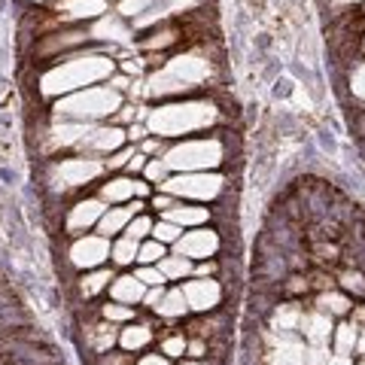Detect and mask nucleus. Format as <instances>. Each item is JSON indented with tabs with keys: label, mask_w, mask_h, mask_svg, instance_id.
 I'll return each instance as SVG.
<instances>
[{
	"label": "nucleus",
	"mask_w": 365,
	"mask_h": 365,
	"mask_svg": "<svg viewBox=\"0 0 365 365\" xmlns=\"http://www.w3.org/2000/svg\"><path fill=\"white\" fill-rule=\"evenodd\" d=\"M131 220H134L131 204H116V207H107L104 216H101V222H98V235H104V237L119 235V232L128 228Z\"/></svg>",
	"instance_id": "obj_22"
},
{
	"label": "nucleus",
	"mask_w": 365,
	"mask_h": 365,
	"mask_svg": "<svg viewBox=\"0 0 365 365\" xmlns=\"http://www.w3.org/2000/svg\"><path fill=\"white\" fill-rule=\"evenodd\" d=\"M225 162V143L220 137H192L174 143L165 153V165L170 174H189V170H213Z\"/></svg>",
	"instance_id": "obj_5"
},
{
	"label": "nucleus",
	"mask_w": 365,
	"mask_h": 365,
	"mask_svg": "<svg viewBox=\"0 0 365 365\" xmlns=\"http://www.w3.org/2000/svg\"><path fill=\"white\" fill-rule=\"evenodd\" d=\"M304 307L299 302H280L271 311V332H299Z\"/></svg>",
	"instance_id": "obj_21"
},
{
	"label": "nucleus",
	"mask_w": 365,
	"mask_h": 365,
	"mask_svg": "<svg viewBox=\"0 0 365 365\" xmlns=\"http://www.w3.org/2000/svg\"><path fill=\"white\" fill-rule=\"evenodd\" d=\"M162 192L174 198H189V201H213L222 195L225 177L213 174V170H189V174H170L162 186Z\"/></svg>",
	"instance_id": "obj_6"
},
{
	"label": "nucleus",
	"mask_w": 365,
	"mask_h": 365,
	"mask_svg": "<svg viewBox=\"0 0 365 365\" xmlns=\"http://www.w3.org/2000/svg\"><path fill=\"white\" fill-rule=\"evenodd\" d=\"M177 28H162V31H155L150 40H143V49H165V46L170 43H177Z\"/></svg>",
	"instance_id": "obj_38"
},
{
	"label": "nucleus",
	"mask_w": 365,
	"mask_h": 365,
	"mask_svg": "<svg viewBox=\"0 0 365 365\" xmlns=\"http://www.w3.org/2000/svg\"><path fill=\"white\" fill-rule=\"evenodd\" d=\"M317 311H323L329 317H347L353 311V302L347 292H338V289H326L317 295Z\"/></svg>",
	"instance_id": "obj_26"
},
{
	"label": "nucleus",
	"mask_w": 365,
	"mask_h": 365,
	"mask_svg": "<svg viewBox=\"0 0 365 365\" xmlns=\"http://www.w3.org/2000/svg\"><path fill=\"white\" fill-rule=\"evenodd\" d=\"M186 365H207V362H198V359H192V362H186Z\"/></svg>",
	"instance_id": "obj_60"
},
{
	"label": "nucleus",
	"mask_w": 365,
	"mask_h": 365,
	"mask_svg": "<svg viewBox=\"0 0 365 365\" xmlns=\"http://www.w3.org/2000/svg\"><path fill=\"white\" fill-rule=\"evenodd\" d=\"M88 37V31H64V34H52L40 43V55H55V52H64V49H73V46H83Z\"/></svg>",
	"instance_id": "obj_25"
},
{
	"label": "nucleus",
	"mask_w": 365,
	"mask_h": 365,
	"mask_svg": "<svg viewBox=\"0 0 365 365\" xmlns=\"http://www.w3.org/2000/svg\"><path fill=\"white\" fill-rule=\"evenodd\" d=\"M359 365H365V359H362V362H359Z\"/></svg>",
	"instance_id": "obj_63"
},
{
	"label": "nucleus",
	"mask_w": 365,
	"mask_h": 365,
	"mask_svg": "<svg viewBox=\"0 0 365 365\" xmlns=\"http://www.w3.org/2000/svg\"><path fill=\"white\" fill-rule=\"evenodd\" d=\"M83 341L95 356H101V353H110L113 344H119V329H116V323H110V319L101 317L95 323L83 326Z\"/></svg>",
	"instance_id": "obj_14"
},
{
	"label": "nucleus",
	"mask_w": 365,
	"mask_h": 365,
	"mask_svg": "<svg viewBox=\"0 0 365 365\" xmlns=\"http://www.w3.org/2000/svg\"><path fill=\"white\" fill-rule=\"evenodd\" d=\"M104 210H107V204L101 201V198H86V201H76L73 207H71V213H67V222H64V228H67V235H83V232H88L91 225H98L101 222V216H104Z\"/></svg>",
	"instance_id": "obj_13"
},
{
	"label": "nucleus",
	"mask_w": 365,
	"mask_h": 365,
	"mask_svg": "<svg viewBox=\"0 0 365 365\" xmlns=\"http://www.w3.org/2000/svg\"><path fill=\"white\" fill-rule=\"evenodd\" d=\"M155 314L165 317V319H180V317H186V314H189V302H186V295H182V289H180V287H177V289H168L165 299L158 302Z\"/></svg>",
	"instance_id": "obj_28"
},
{
	"label": "nucleus",
	"mask_w": 365,
	"mask_h": 365,
	"mask_svg": "<svg viewBox=\"0 0 365 365\" xmlns=\"http://www.w3.org/2000/svg\"><path fill=\"white\" fill-rule=\"evenodd\" d=\"M137 253H140V241H134L128 235H122L119 241H113V247H110V256L116 265H131V262H137Z\"/></svg>",
	"instance_id": "obj_31"
},
{
	"label": "nucleus",
	"mask_w": 365,
	"mask_h": 365,
	"mask_svg": "<svg viewBox=\"0 0 365 365\" xmlns=\"http://www.w3.org/2000/svg\"><path fill=\"white\" fill-rule=\"evenodd\" d=\"M265 365H304V341L295 332H271Z\"/></svg>",
	"instance_id": "obj_12"
},
{
	"label": "nucleus",
	"mask_w": 365,
	"mask_h": 365,
	"mask_svg": "<svg viewBox=\"0 0 365 365\" xmlns=\"http://www.w3.org/2000/svg\"><path fill=\"white\" fill-rule=\"evenodd\" d=\"M356 338H359V329L353 326V323L335 326V332H332V353H341V356H353V353H356Z\"/></svg>",
	"instance_id": "obj_29"
},
{
	"label": "nucleus",
	"mask_w": 365,
	"mask_h": 365,
	"mask_svg": "<svg viewBox=\"0 0 365 365\" xmlns=\"http://www.w3.org/2000/svg\"><path fill=\"white\" fill-rule=\"evenodd\" d=\"M34 4H46V0H34Z\"/></svg>",
	"instance_id": "obj_61"
},
{
	"label": "nucleus",
	"mask_w": 365,
	"mask_h": 365,
	"mask_svg": "<svg viewBox=\"0 0 365 365\" xmlns=\"http://www.w3.org/2000/svg\"><path fill=\"white\" fill-rule=\"evenodd\" d=\"M143 174H146V180H150V182H158V186H162V182L170 177V168L165 165V158H153V162H146Z\"/></svg>",
	"instance_id": "obj_40"
},
{
	"label": "nucleus",
	"mask_w": 365,
	"mask_h": 365,
	"mask_svg": "<svg viewBox=\"0 0 365 365\" xmlns=\"http://www.w3.org/2000/svg\"><path fill=\"white\" fill-rule=\"evenodd\" d=\"M186 344H189V338L186 335H168L162 341V353L168 359H180L182 353H186Z\"/></svg>",
	"instance_id": "obj_39"
},
{
	"label": "nucleus",
	"mask_w": 365,
	"mask_h": 365,
	"mask_svg": "<svg viewBox=\"0 0 365 365\" xmlns=\"http://www.w3.org/2000/svg\"><path fill=\"white\" fill-rule=\"evenodd\" d=\"M317 256L323 259V262H329V265H332V262H338V256H341V253H338V247H335V244L319 241V244H317Z\"/></svg>",
	"instance_id": "obj_47"
},
{
	"label": "nucleus",
	"mask_w": 365,
	"mask_h": 365,
	"mask_svg": "<svg viewBox=\"0 0 365 365\" xmlns=\"http://www.w3.org/2000/svg\"><path fill=\"white\" fill-rule=\"evenodd\" d=\"M64 21H91V19H101L110 13V4L107 0H58L55 6Z\"/></svg>",
	"instance_id": "obj_16"
},
{
	"label": "nucleus",
	"mask_w": 365,
	"mask_h": 365,
	"mask_svg": "<svg viewBox=\"0 0 365 365\" xmlns=\"http://www.w3.org/2000/svg\"><path fill=\"white\" fill-rule=\"evenodd\" d=\"M216 122H220V110L207 101H170V104H162L150 113L146 131L153 137H182L207 131Z\"/></svg>",
	"instance_id": "obj_2"
},
{
	"label": "nucleus",
	"mask_w": 365,
	"mask_h": 365,
	"mask_svg": "<svg viewBox=\"0 0 365 365\" xmlns=\"http://www.w3.org/2000/svg\"><path fill=\"white\" fill-rule=\"evenodd\" d=\"M332 317L323 314V311H304L302 314V323H299V335L307 341V344H329L332 341Z\"/></svg>",
	"instance_id": "obj_15"
},
{
	"label": "nucleus",
	"mask_w": 365,
	"mask_h": 365,
	"mask_svg": "<svg viewBox=\"0 0 365 365\" xmlns=\"http://www.w3.org/2000/svg\"><path fill=\"white\" fill-rule=\"evenodd\" d=\"M356 329H365V304H353V319H350Z\"/></svg>",
	"instance_id": "obj_54"
},
{
	"label": "nucleus",
	"mask_w": 365,
	"mask_h": 365,
	"mask_svg": "<svg viewBox=\"0 0 365 365\" xmlns=\"http://www.w3.org/2000/svg\"><path fill=\"white\" fill-rule=\"evenodd\" d=\"M104 170H107V165L101 162V158L76 155V158H61V162L52 168V180L58 182L61 189H83L88 182H95Z\"/></svg>",
	"instance_id": "obj_7"
},
{
	"label": "nucleus",
	"mask_w": 365,
	"mask_h": 365,
	"mask_svg": "<svg viewBox=\"0 0 365 365\" xmlns=\"http://www.w3.org/2000/svg\"><path fill=\"white\" fill-rule=\"evenodd\" d=\"M162 220L177 222L180 228H198V225H207L210 210L207 207H198V204H182V201H177L170 210H165Z\"/></svg>",
	"instance_id": "obj_18"
},
{
	"label": "nucleus",
	"mask_w": 365,
	"mask_h": 365,
	"mask_svg": "<svg viewBox=\"0 0 365 365\" xmlns=\"http://www.w3.org/2000/svg\"><path fill=\"white\" fill-rule=\"evenodd\" d=\"M168 256V250H165V244L162 241H140V253H137V262H140V265H158V262H162Z\"/></svg>",
	"instance_id": "obj_33"
},
{
	"label": "nucleus",
	"mask_w": 365,
	"mask_h": 365,
	"mask_svg": "<svg viewBox=\"0 0 365 365\" xmlns=\"http://www.w3.org/2000/svg\"><path fill=\"white\" fill-rule=\"evenodd\" d=\"M338 283H341V289H344V292H353V295H365V274H362V271H353V268L341 271Z\"/></svg>",
	"instance_id": "obj_36"
},
{
	"label": "nucleus",
	"mask_w": 365,
	"mask_h": 365,
	"mask_svg": "<svg viewBox=\"0 0 365 365\" xmlns=\"http://www.w3.org/2000/svg\"><path fill=\"white\" fill-rule=\"evenodd\" d=\"M122 110V91H116L110 83L107 86H88L79 88L73 95L58 98L55 104V116L67 122H98L104 116Z\"/></svg>",
	"instance_id": "obj_4"
},
{
	"label": "nucleus",
	"mask_w": 365,
	"mask_h": 365,
	"mask_svg": "<svg viewBox=\"0 0 365 365\" xmlns=\"http://www.w3.org/2000/svg\"><path fill=\"white\" fill-rule=\"evenodd\" d=\"M362 49H365V37H362Z\"/></svg>",
	"instance_id": "obj_62"
},
{
	"label": "nucleus",
	"mask_w": 365,
	"mask_h": 365,
	"mask_svg": "<svg viewBox=\"0 0 365 365\" xmlns=\"http://www.w3.org/2000/svg\"><path fill=\"white\" fill-rule=\"evenodd\" d=\"M101 317L110 319V323H116V326L134 323V304H119V302L104 304V307H101Z\"/></svg>",
	"instance_id": "obj_32"
},
{
	"label": "nucleus",
	"mask_w": 365,
	"mask_h": 365,
	"mask_svg": "<svg viewBox=\"0 0 365 365\" xmlns=\"http://www.w3.org/2000/svg\"><path fill=\"white\" fill-rule=\"evenodd\" d=\"M88 37L91 40H110V43H128L131 40V31L128 25L122 21V16H101L95 21V28L88 31Z\"/></svg>",
	"instance_id": "obj_19"
},
{
	"label": "nucleus",
	"mask_w": 365,
	"mask_h": 365,
	"mask_svg": "<svg viewBox=\"0 0 365 365\" xmlns=\"http://www.w3.org/2000/svg\"><path fill=\"white\" fill-rule=\"evenodd\" d=\"M110 280H113V271L110 268L86 271L83 277H79V295H83V299H95V295L110 289Z\"/></svg>",
	"instance_id": "obj_27"
},
{
	"label": "nucleus",
	"mask_w": 365,
	"mask_h": 365,
	"mask_svg": "<svg viewBox=\"0 0 365 365\" xmlns=\"http://www.w3.org/2000/svg\"><path fill=\"white\" fill-rule=\"evenodd\" d=\"M335 6H353V4H365V0H332Z\"/></svg>",
	"instance_id": "obj_59"
},
{
	"label": "nucleus",
	"mask_w": 365,
	"mask_h": 365,
	"mask_svg": "<svg viewBox=\"0 0 365 365\" xmlns=\"http://www.w3.org/2000/svg\"><path fill=\"white\" fill-rule=\"evenodd\" d=\"M158 271L165 274V280H186L192 271V259H186V256H165L162 262H158Z\"/></svg>",
	"instance_id": "obj_30"
},
{
	"label": "nucleus",
	"mask_w": 365,
	"mask_h": 365,
	"mask_svg": "<svg viewBox=\"0 0 365 365\" xmlns=\"http://www.w3.org/2000/svg\"><path fill=\"white\" fill-rule=\"evenodd\" d=\"M165 287H146V295H143V302H146V307H153V311H155V307H158V302H162L165 299Z\"/></svg>",
	"instance_id": "obj_49"
},
{
	"label": "nucleus",
	"mask_w": 365,
	"mask_h": 365,
	"mask_svg": "<svg viewBox=\"0 0 365 365\" xmlns=\"http://www.w3.org/2000/svg\"><path fill=\"white\" fill-rule=\"evenodd\" d=\"M195 274H198V277H213V274H216V262H210V259H204V262H201V265L195 268Z\"/></svg>",
	"instance_id": "obj_53"
},
{
	"label": "nucleus",
	"mask_w": 365,
	"mask_h": 365,
	"mask_svg": "<svg viewBox=\"0 0 365 365\" xmlns=\"http://www.w3.org/2000/svg\"><path fill=\"white\" fill-rule=\"evenodd\" d=\"M207 353L210 350H207V341H204V338H192L186 344V356H192V359H204Z\"/></svg>",
	"instance_id": "obj_45"
},
{
	"label": "nucleus",
	"mask_w": 365,
	"mask_h": 365,
	"mask_svg": "<svg viewBox=\"0 0 365 365\" xmlns=\"http://www.w3.org/2000/svg\"><path fill=\"white\" fill-rule=\"evenodd\" d=\"M283 287H287V292L299 295V292H307V289H311V280H307V277H299V274H295V277H289L287 283H283Z\"/></svg>",
	"instance_id": "obj_48"
},
{
	"label": "nucleus",
	"mask_w": 365,
	"mask_h": 365,
	"mask_svg": "<svg viewBox=\"0 0 365 365\" xmlns=\"http://www.w3.org/2000/svg\"><path fill=\"white\" fill-rule=\"evenodd\" d=\"M158 4V0H119V16L125 19H140Z\"/></svg>",
	"instance_id": "obj_35"
},
{
	"label": "nucleus",
	"mask_w": 365,
	"mask_h": 365,
	"mask_svg": "<svg viewBox=\"0 0 365 365\" xmlns=\"http://www.w3.org/2000/svg\"><path fill=\"white\" fill-rule=\"evenodd\" d=\"M180 289L189 302V311H198V314H213L216 304L222 302V287H220V280H213V277L186 280Z\"/></svg>",
	"instance_id": "obj_11"
},
{
	"label": "nucleus",
	"mask_w": 365,
	"mask_h": 365,
	"mask_svg": "<svg viewBox=\"0 0 365 365\" xmlns=\"http://www.w3.org/2000/svg\"><path fill=\"white\" fill-rule=\"evenodd\" d=\"M198 4H201V0H158V4L146 16L134 19V28H153L155 21H165V19L177 16V13H189V9H195Z\"/></svg>",
	"instance_id": "obj_17"
},
{
	"label": "nucleus",
	"mask_w": 365,
	"mask_h": 365,
	"mask_svg": "<svg viewBox=\"0 0 365 365\" xmlns=\"http://www.w3.org/2000/svg\"><path fill=\"white\" fill-rule=\"evenodd\" d=\"M326 365H353V359H350V356H341V353H332Z\"/></svg>",
	"instance_id": "obj_57"
},
{
	"label": "nucleus",
	"mask_w": 365,
	"mask_h": 365,
	"mask_svg": "<svg viewBox=\"0 0 365 365\" xmlns=\"http://www.w3.org/2000/svg\"><path fill=\"white\" fill-rule=\"evenodd\" d=\"M146 195H150V182L137 180V182H134V198H146Z\"/></svg>",
	"instance_id": "obj_56"
},
{
	"label": "nucleus",
	"mask_w": 365,
	"mask_h": 365,
	"mask_svg": "<svg viewBox=\"0 0 365 365\" xmlns=\"http://www.w3.org/2000/svg\"><path fill=\"white\" fill-rule=\"evenodd\" d=\"M332 350L329 344H304V365H326Z\"/></svg>",
	"instance_id": "obj_41"
},
{
	"label": "nucleus",
	"mask_w": 365,
	"mask_h": 365,
	"mask_svg": "<svg viewBox=\"0 0 365 365\" xmlns=\"http://www.w3.org/2000/svg\"><path fill=\"white\" fill-rule=\"evenodd\" d=\"M174 204H177V198H174V195H168V192H162V195L155 192V195H153V207H155V210H162V213L170 210Z\"/></svg>",
	"instance_id": "obj_50"
},
{
	"label": "nucleus",
	"mask_w": 365,
	"mask_h": 365,
	"mask_svg": "<svg viewBox=\"0 0 365 365\" xmlns=\"http://www.w3.org/2000/svg\"><path fill=\"white\" fill-rule=\"evenodd\" d=\"M134 177H110L104 186H101V201L104 204H128L134 198Z\"/></svg>",
	"instance_id": "obj_24"
},
{
	"label": "nucleus",
	"mask_w": 365,
	"mask_h": 365,
	"mask_svg": "<svg viewBox=\"0 0 365 365\" xmlns=\"http://www.w3.org/2000/svg\"><path fill=\"white\" fill-rule=\"evenodd\" d=\"M153 225H155V222H153L146 213H137L134 220L128 222V228H125V235L134 237V241H143L146 235H153Z\"/></svg>",
	"instance_id": "obj_37"
},
{
	"label": "nucleus",
	"mask_w": 365,
	"mask_h": 365,
	"mask_svg": "<svg viewBox=\"0 0 365 365\" xmlns=\"http://www.w3.org/2000/svg\"><path fill=\"white\" fill-rule=\"evenodd\" d=\"M356 353L365 359V329H359V338H356Z\"/></svg>",
	"instance_id": "obj_58"
},
{
	"label": "nucleus",
	"mask_w": 365,
	"mask_h": 365,
	"mask_svg": "<svg viewBox=\"0 0 365 365\" xmlns=\"http://www.w3.org/2000/svg\"><path fill=\"white\" fill-rule=\"evenodd\" d=\"M350 91H353V98H356L359 104H365V61H359L350 71Z\"/></svg>",
	"instance_id": "obj_42"
},
{
	"label": "nucleus",
	"mask_w": 365,
	"mask_h": 365,
	"mask_svg": "<svg viewBox=\"0 0 365 365\" xmlns=\"http://www.w3.org/2000/svg\"><path fill=\"white\" fill-rule=\"evenodd\" d=\"M98 365H134L131 359H128V353H101L98 356Z\"/></svg>",
	"instance_id": "obj_46"
},
{
	"label": "nucleus",
	"mask_w": 365,
	"mask_h": 365,
	"mask_svg": "<svg viewBox=\"0 0 365 365\" xmlns=\"http://www.w3.org/2000/svg\"><path fill=\"white\" fill-rule=\"evenodd\" d=\"M134 277L140 280L143 287H165V283H168V280H165V274L158 271V265H140V271H137Z\"/></svg>",
	"instance_id": "obj_43"
},
{
	"label": "nucleus",
	"mask_w": 365,
	"mask_h": 365,
	"mask_svg": "<svg viewBox=\"0 0 365 365\" xmlns=\"http://www.w3.org/2000/svg\"><path fill=\"white\" fill-rule=\"evenodd\" d=\"M207 79H210V61L198 52H182L168 58L162 71H155L150 76V88L146 91L158 98H177V95H186V91H195Z\"/></svg>",
	"instance_id": "obj_3"
},
{
	"label": "nucleus",
	"mask_w": 365,
	"mask_h": 365,
	"mask_svg": "<svg viewBox=\"0 0 365 365\" xmlns=\"http://www.w3.org/2000/svg\"><path fill=\"white\" fill-rule=\"evenodd\" d=\"M131 155H134V150H131V146H122V150H119V153H113V155L107 158L104 165H107L110 170H119V168H125V165L131 162Z\"/></svg>",
	"instance_id": "obj_44"
},
{
	"label": "nucleus",
	"mask_w": 365,
	"mask_h": 365,
	"mask_svg": "<svg viewBox=\"0 0 365 365\" xmlns=\"http://www.w3.org/2000/svg\"><path fill=\"white\" fill-rule=\"evenodd\" d=\"M216 250H220V235L207 225H198V228H189V232L180 235V241L174 244V253L177 256H186L192 262H204V259H213Z\"/></svg>",
	"instance_id": "obj_10"
},
{
	"label": "nucleus",
	"mask_w": 365,
	"mask_h": 365,
	"mask_svg": "<svg viewBox=\"0 0 365 365\" xmlns=\"http://www.w3.org/2000/svg\"><path fill=\"white\" fill-rule=\"evenodd\" d=\"M110 247H113L110 237L104 235H79L67 259L79 271H95V268H104V262L110 259Z\"/></svg>",
	"instance_id": "obj_8"
},
{
	"label": "nucleus",
	"mask_w": 365,
	"mask_h": 365,
	"mask_svg": "<svg viewBox=\"0 0 365 365\" xmlns=\"http://www.w3.org/2000/svg\"><path fill=\"white\" fill-rule=\"evenodd\" d=\"M143 168H146V155H143V153H134L131 162L125 165V170H128V174H137V170H143Z\"/></svg>",
	"instance_id": "obj_52"
},
{
	"label": "nucleus",
	"mask_w": 365,
	"mask_h": 365,
	"mask_svg": "<svg viewBox=\"0 0 365 365\" xmlns=\"http://www.w3.org/2000/svg\"><path fill=\"white\" fill-rule=\"evenodd\" d=\"M125 140H128V131H122L119 125H91V131L76 143V150L91 158H101V155L119 153Z\"/></svg>",
	"instance_id": "obj_9"
},
{
	"label": "nucleus",
	"mask_w": 365,
	"mask_h": 365,
	"mask_svg": "<svg viewBox=\"0 0 365 365\" xmlns=\"http://www.w3.org/2000/svg\"><path fill=\"white\" fill-rule=\"evenodd\" d=\"M113 71H116V61H113L110 55H98V52L71 55V58L49 67V71L40 76V91L46 98H64L79 88L104 83V79L113 76Z\"/></svg>",
	"instance_id": "obj_1"
},
{
	"label": "nucleus",
	"mask_w": 365,
	"mask_h": 365,
	"mask_svg": "<svg viewBox=\"0 0 365 365\" xmlns=\"http://www.w3.org/2000/svg\"><path fill=\"white\" fill-rule=\"evenodd\" d=\"M143 295H146V287L134 274H122V277H113L110 283V299L119 304H137L143 302Z\"/></svg>",
	"instance_id": "obj_20"
},
{
	"label": "nucleus",
	"mask_w": 365,
	"mask_h": 365,
	"mask_svg": "<svg viewBox=\"0 0 365 365\" xmlns=\"http://www.w3.org/2000/svg\"><path fill=\"white\" fill-rule=\"evenodd\" d=\"M150 344H153V326L146 323H125V329L119 332V347L125 353H137Z\"/></svg>",
	"instance_id": "obj_23"
},
{
	"label": "nucleus",
	"mask_w": 365,
	"mask_h": 365,
	"mask_svg": "<svg viewBox=\"0 0 365 365\" xmlns=\"http://www.w3.org/2000/svg\"><path fill=\"white\" fill-rule=\"evenodd\" d=\"M180 235H182V228H180L177 222L158 220V222L153 225V237H155V241H162L165 247H168V244H177V241H180Z\"/></svg>",
	"instance_id": "obj_34"
},
{
	"label": "nucleus",
	"mask_w": 365,
	"mask_h": 365,
	"mask_svg": "<svg viewBox=\"0 0 365 365\" xmlns=\"http://www.w3.org/2000/svg\"><path fill=\"white\" fill-rule=\"evenodd\" d=\"M150 153H162V137H153V140H143V155Z\"/></svg>",
	"instance_id": "obj_55"
},
{
	"label": "nucleus",
	"mask_w": 365,
	"mask_h": 365,
	"mask_svg": "<svg viewBox=\"0 0 365 365\" xmlns=\"http://www.w3.org/2000/svg\"><path fill=\"white\" fill-rule=\"evenodd\" d=\"M134 365H170V362H168L165 353H146V356H140Z\"/></svg>",
	"instance_id": "obj_51"
}]
</instances>
